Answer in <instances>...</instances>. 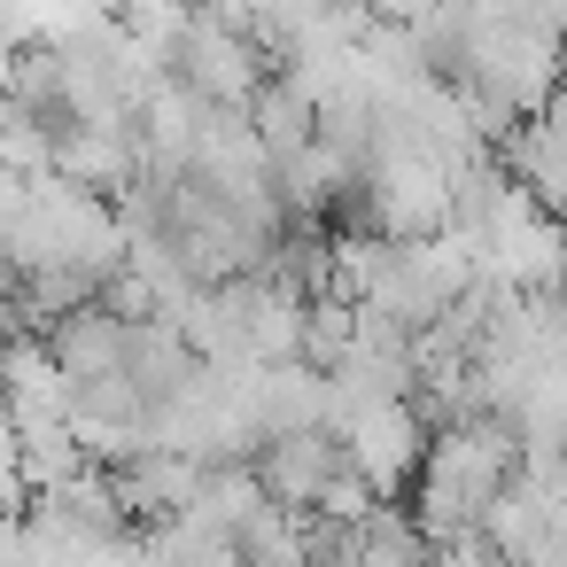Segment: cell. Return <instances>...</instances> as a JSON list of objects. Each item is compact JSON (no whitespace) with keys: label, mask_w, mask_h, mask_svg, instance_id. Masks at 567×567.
I'll list each match as a JSON object with an SVG mask.
<instances>
[{"label":"cell","mask_w":567,"mask_h":567,"mask_svg":"<svg viewBox=\"0 0 567 567\" xmlns=\"http://www.w3.org/2000/svg\"><path fill=\"white\" fill-rule=\"evenodd\" d=\"M334 435L350 443V466L389 505L396 489H420L427 474V420L412 404H334Z\"/></svg>","instance_id":"1"},{"label":"cell","mask_w":567,"mask_h":567,"mask_svg":"<svg viewBox=\"0 0 567 567\" xmlns=\"http://www.w3.org/2000/svg\"><path fill=\"white\" fill-rule=\"evenodd\" d=\"M249 474H257V489H265L272 505L319 513L327 489L350 474V443H342L334 427H288V435H265V443H257Z\"/></svg>","instance_id":"2"},{"label":"cell","mask_w":567,"mask_h":567,"mask_svg":"<svg viewBox=\"0 0 567 567\" xmlns=\"http://www.w3.org/2000/svg\"><path fill=\"white\" fill-rule=\"evenodd\" d=\"M55 179L94 195V203H125L148 164H141V125H71L55 141Z\"/></svg>","instance_id":"3"},{"label":"cell","mask_w":567,"mask_h":567,"mask_svg":"<svg viewBox=\"0 0 567 567\" xmlns=\"http://www.w3.org/2000/svg\"><path fill=\"white\" fill-rule=\"evenodd\" d=\"M110 482H117L125 520H133L141 536H156V528H172V520H187V513H195L203 458H187V451H141V458L110 466Z\"/></svg>","instance_id":"4"},{"label":"cell","mask_w":567,"mask_h":567,"mask_svg":"<svg viewBox=\"0 0 567 567\" xmlns=\"http://www.w3.org/2000/svg\"><path fill=\"white\" fill-rule=\"evenodd\" d=\"M125 342H133V327L110 319L102 303H86V311H71V319L48 334V358L63 365L71 389H94V381H117V373H125Z\"/></svg>","instance_id":"5"},{"label":"cell","mask_w":567,"mask_h":567,"mask_svg":"<svg viewBox=\"0 0 567 567\" xmlns=\"http://www.w3.org/2000/svg\"><path fill=\"white\" fill-rule=\"evenodd\" d=\"M249 133L265 141V156H272V164L303 156V148L319 141V94H311L303 79L272 71V79H265V94L249 102Z\"/></svg>","instance_id":"6"},{"label":"cell","mask_w":567,"mask_h":567,"mask_svg":"<svg viewBox=\"0 0 567 567\" xmlns=\"http://www.w3.org/2000/svg\"><path fill=\"white\" fill-rule=\"evenodd\" d=\"M9 110H24V117H32V125H48L55 141L71 133V79H63V48H24V55H17Z\"/></svg>","instance_id":"7"},{"label":"cell","mask_w":567,"mask_h":567,"mask_svg":"<svg viewBox=\"0 0 567 567\" xmlns=\"http://www.w3.org/2000/svg\"><path fill=\"white\" fill-rule=\"evenodd\" d=\"M272 497L257 489V474L249 466H203V489H195V520H210V528H226L234 544H241V528L265 513Z\"/></svg>","instance_id":"8"}]
</instances>
